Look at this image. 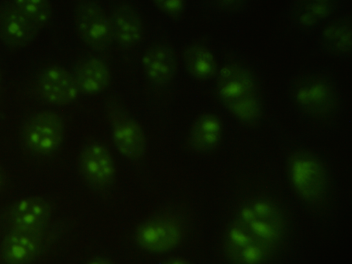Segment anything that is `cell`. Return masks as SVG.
<instances>
[{"label": "cell", "instance_id": "6da1fadb", "mask_svg": "<svg viewBox=\"0 0 352 264\" xmlns=\"http://www.w3.org/2000/svg\"><path fill=\"white\" fill-rule=\"evenodd\" d=\"M288 231L286 213L276 200L264 195L248 197L224 231V257L237 264L270 263L283 248Z\"/></svg>", "mask_w": 352, "mask_h": 264}, {"label": "cell", "instance_id": "7a4b0ae2", "mask_svg": "<svg viewBox=\"0 0 352 264\" xmlns=\"http://www.w3.org/2000/svg\"><path fill=\"white\" fill-rule=\"evenodd\" d=\"M217 97L223 107L242 124L254 126L263 116L258 80L247 66L236 62L224 65L217 74Z\"/></svg>", "mask_w": 352, "mask_h": 264}, {"label": "cell", "instance_id": "3957f363", "mask_svg": "<svg viewBox=\"0 0 352 264\" xmlns=\"http://www.w3.org/2000/svg\"><path fill=\"white\" fill-rule=\"evenodd\" d=\"M65 230L60 221L43 228L16 229L0 241L1 264H29L45 256Z\"/></svg>", "mask_w": 352, "mask_h": 264}, {"label": "cell", "instance_id": "277c9868", "mask_svg": "<svg viewBox=\"0 0 352 264\" xmlns=\"http://www.w3.org/2000/svg\"><path fill=\"white\" fill-rule=\"evenodd\" d=\"M289 183L299 198L309 206H318L327 198L329 178L324 164L313 152L299 149L287 158Z\"/></svg>", "mask_w": 352, "mask_h": 264}, {"label": "cell", "instance_id": "5b68a950", "mask_svg": "<svg viewBox=\"0 0 352 264\" xmlns=\"http://www.w3.org/2000/svg\"><path fill=\"white\" fill-rule=\"evenodd\" d=\"M65 129L64 119L58 113L48 109L34 113L21 126V146L32 156L50 157L60 148Z\"/></svg>", "mask_w": 352, "mask_h": 264}, {"label": "cell", "instance_id": "8992f818", "mask_svg": "<svg viewBox=\"0 0 352 264\" xmlns=\"http://www.w3.org/2000/svg\"><path fill=\"white\" fill-rule=\"evenodd\" d=\"M187 221L179 212L166 209L140 223L134 232V241L141 249L164 253L176 248L184 239Z\"/></svg>", "mask_w": 352, "mask_h": 264}, {"label": "cell", "instance_id": "52a82bcc", "mask_svg": "<svg viewBox=\"0 0 352 264\" xmlns=\"http://www.w3.org/2000/svg\"><path fill=\"white\" fill-rule=\"evenodd\" d=\"M289 94L304 113L314 118L331 115L339 104L336 85L321 74H309L298 77L292 83Z\"/></svg>", "mask_w": 352, "mask_h": 264}, {"label": "cell", "instance_id": "ba28073f", "mask_svg": "<svg viewBox=\"0 0 352 264\" xmlns=\"http://www.w3.org/2000/svg\"><path fill=\"white\" fill-rule=\"evenodd\" d=\"M74 18L84 43L96 52L109 48L113 41L109 16L96 0H78Z\"/></svg>", "mask_w": 352, "mask_h": 264}, {"label": "cell", "instance_id": "9c48e42d", "mask_svg": "<svg viewBox=\"0 0 352 264\" xmlns=\"http://www.w3.org/2000/svg\"><path fill=\"white\" fill-rule=\"evenodd\" d=\"M106 107L118 151L131 160L142 158L146 151V137L141 125L117 102L109 101Z\"/></svg>", "mask_w": 352, "mask_h": 264}, {"label": "cell", "instance_id": "30bf717a", "mask_svg": "<svg viewBox=\"0 0 352 264\" xmlns=\"http://www.w3.org/2000/svg\"><path fill=\"white\" fill-rule=\"evenodd\" d=\"M54 204L41 196L21 198L0 212V229L6 232L16 229L43 228L50 222Z\"/></svg>", "mask_w": 352, "mask_h": 264}, {"label": "cell", "instance_id": "8fae6325", "mask_svg": "<svg viewBox=\"0 0 352 264\" xmlns=\"http://www.w3.org/2000/svg\"><path fill=\"white\" fill-rule=\"evenodd\" d=\"M78 167L91 189L107 192L112 187L116 175L113 159L102 143L94 141L84 146L78 156Z\"/></svg>", "mask_w": 352, "mask_h": 264}, {"label": "cell", "instance_id": "7c38bea8", "mask_svg": "<svg viewBox=\"0 0 352 264\" xmlns=\"http://www.w3.org/2000/svg\"><path fill=\"white\" fill-rule=\"evenodd\" d=\"M35 88L43 102L54 106L72 104L80 94L72 73L55 64L47 65L38 72Z\"/></svg>", "mask_w": 352, "mask_h": 264}, {"label": "cell", "instance_id": "4fadbf2b", "mask_svg": "<svg viewBox=\"0 0 352 264\" xmlns=\"http://www.w3.org/2000/svg\"><path fill=\"white\" fill-rule=\"evenodd\" d=\"M39 30L10 0L0 1V40L6 45L13 49L25 47Z\"/></svg>", "mask_w": 352, "mask_h": 264}, {"label": "cell", "instance_id": "5bb4252c", "mask_svg": "<svg viewBox=\"0 0 352 264\" xmlns=\"http://www.w3.org/2000/svg\"><path fill=\"white\" fill-rule=\"evenodd\" d=\"M113 40L122 48L136 46L144 35V23L138 10L126 2L118 3L109 16Z\"/></svg>", "mask_w": 352, "mask_h": 264}, {"label": "cell", "instance_id": "9a60e30c", "mask_svg": "<svg viewBox=\"0 0 352 264\" xmlns=\"http://www.w3.org/2000/svg\"><path fill=\"white\" fill-rule=\"evenodd\" d=\"M142 65L146 78L156 87L169 84L177 71L175 54L164 44H156L148 48L142 56Z\"/></svg>", "mask_w": 352, "mask_h": 264}, {"label": "cell", "instance_id": "2e32d148", "mask_svg": "<svg viewBox=\"0 0 352 264\" xmlns=\"http://www.w3.org/2000/svg\"><path fill=\"white\" fill-rule=\"evenodd\" d=\"M72 74L79 93L86 96H95L104 91L111 80L109 65L98 57L79 60Z\"/></svg>", "mask_w": 352, "mask_h": 264}, {"label": "cell", "instance_id": "e0dca14e", "mask_svg": "<svg viewBox=\"0 0 352 264\" xmlns=\"http://www.w3.org/2000/svg\"><path fill=\"white\" fill-rule=\"evenodd\" d=\"M222 135L221 118L214 113H205L193 122L189 133V144L197 152L209 151L219 144Z\"/></svg>", "mask_w": 352, "mask_h": 264}, {"label": "cell", "instance_id": "ac0fdd59", "mask_svg": "<svg viewBox=\"0 0 352 264\" xmlns=\"http://www.w3.org/2000/svg\"><path fill=\"white\" fill-rule=\"evenodd\" d=\"M338 0H292L289 16L302 28H311L330 16Z\"/></svg>", "mask_w": 352, "mask_h": 264}, {"label": "cell", "instance_id": "d6986e66", "mask_svg": "<svg viewBox=\"0 0 352 264\" xmlns=\"http://www.w3.org/2000/svg\"><path fill=\"white\" fill-rule=\"evenodd\" d=\"M322 47L335 56L348 55L351 52V21L347 16L338 18L329 23L320 37Z\"/></svg>", "mask_w": 352, "mask_h": 264}, {"label": "cell", "instance_id": "ffe728a7", "mask_svg": "<svg viewBox=\"0 0 352 264\" xmlns=\"http://www.w3.org/2000/svg\"><path fill=\"white\" fill-rule=\"evenodd\" d=\"M183 60L188 74L199 80H207L217 74V64L212 52L205 45L195 43L183 53Z\"/></svg>", "mask_w": 352, "mask_h": 264}, {"label": "cell", "instance_id": "44dd1931", "mask_svg": "<svg viewBox=\"0 0 352 264\" xmlns=\"http://www.w3.org/2000/svg\"><path fill=\"white\" fill-rule=\"evenodd\" d=\"M39 30L45 28L52 16L50 0H10Z\"/></svg>", "mask_w": 352, "mask_h": 264}, {"label": "cell", "instance_id": "7402d4cb", "mask_svg": "<svg viewBox=\"0 0 352 264\" xmlns=\"http://www.w3.org/2000/svg\"><path fill=\"white\" fill-rule=\"evenodd\" d=\"M155 6L172 19H179L184 12L186 0H152Z\"/></svg>", "mask_w": 352, "mask_h": 264}, {"label": "cell", "instance_id": "603a6c76", "mask_svg": "<svg viewBox=\"0 0 352 264\" xmlns=\"http://www.w3.org/2000/svg\"><path fill=\"white\" fill-rule=\"evenodd\" d=\"M214 7L224 13H233L241 10L249 0H211Z\"/></svg>", "mask_w": 352, "mask_h": 264}, {"label": "cell", "instance_id": "cb8c5ba5", "mask_svg": "<svg viewBox=\"0 0 352 264\" xmlns=\"http://www.w3.org/2000/svg\"><path fill=\"white\" fill-rule=\"evenodd\" d=\"M111 263V261H110L109 258H104V257H100V256L92 258L88 262V263H93V264H109Z\"/></svg>", "mask_w": 352, "mask_h": 264}, {"label": "cell", "instance_id": "d4e9b609", "mask_svg": "<svg viewBox=\"0 0 352 264\" xmlns=\"http://www.w3.org/2000/svg\"><path fill=\"white\" fill-rule=\"evenodd\" d=\"M166 264H185L188 262L182 258L179 257H171L164 262Z\"/></svg>", "mask_w": 352, "mask_h": 264}, {"label": "cell", "instance_id": "484cf974", "mask_svg": "<svg viewBox=\"0 0 352 264\" xmlns=\"http://www.w3.org/2000/svg\"><path fill=\"white\" fill-rule=\"evenodd\" d=\"M6 183V173L2 166L0 165V192L4 188Z\"/></svg>", "mask_w": 352, "mask_h": 264}, {"label": "cell", "instance_id": "4316f807", "mask_svg": "<svg viewBox=\"0 0 352 264\" xmlns=\"http://www.w3.org/2000/svg\"><path fill=\"white\" fill-rule=\"evenodd\" d=\"M1 72H0V91H1Z\"/></svg>", "mask_w": 352, "mask_h": 264}]
</instances>
